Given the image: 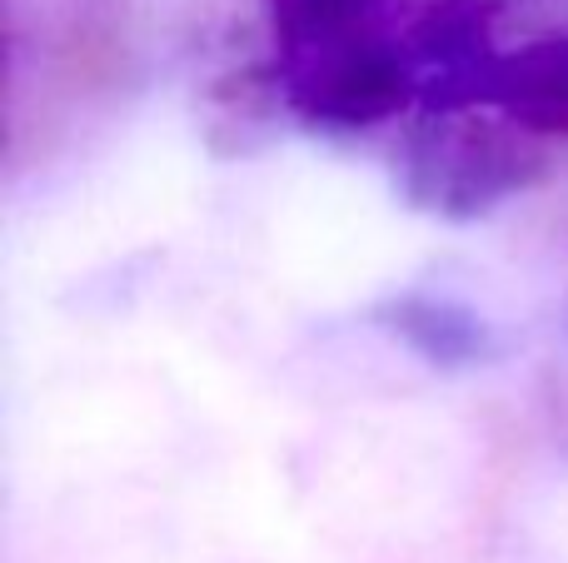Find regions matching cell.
I'll return each mask as SVG.
<instances>
[{"instance_id":"1","label":"cell","mask_w":568,"mask_h":563,"mask_svg":"<svg viewBox=\"0 0 568 563\" xmlns=\"http://www.w3.org/2000/svg\"><path fill=\"white\" fill-rule=\"evenodd\" d=\"M549 175L539 135L514 120H484L479 110L454 115H424L404 135L399 150V185L419 209L449 219H474L499 199L524 195Z\"/></svg>"},{"instance_id":"2","label":"cell","mask_w":568,"mask_h":563,"mask_svg":"<svg viewBox=\"0 0 568 563\" xmlns=\"http://www.w3.org/2000/svg\"><path fill=\"white\" fill-rule=\"evenodd\" d=\"M280 85L294 115L324 130L379 125L419 95L409 55L369 35H349L334 40V45L304 50V55H284Z\"/></svg>"},{"instance_id":"3","label":"cell","mask_w":568,"mask_h":563,"mask_svg":"<svg viewBox=\"0 0 568 563\" xmlns=\"http://www.w3.org/2000/svg\"><path fill=\"white\" fill-rule=\"evenodd\" d=\"M409 65L419 80V100L434 115L489 105V80L504 50H494L489 0H434L409 30Z\"/></svg>"},{"instance_id":"4","label":"cell","mask_w":568,"mask_h":563,"mask_svg":"<svg viewBox=\"0 0 568 563\" xmlns=\"http://www.w3.org/2000/svg\"><path fill=\"white\" fill-rule=\"evenodd\" d=\"M489 110L539 140L568 135V40H529L499 55L489 80Z\"/></svg>"},{"instance_id":"5","label":"cell","mask_w":568,"mask_h":563,"mask_svg":"<svg viewBox=\"0 0 568 563\" xmlns=\"http://www.w3.org/2000/svg\"><path fill=\"white\" fill-rule=\"evenodd\" d=\"M384 329L399 339L404 349L424 359L434 369H469L494 359V335L474 309L454 305V299L434 295H394L374 309Z\"/></svg>"},{"instance_id":"6","label":"cell","mask_w":568,"mask_h":563,"mask_svg":"<svg viewBox=\"0 0 568 563\" xmlns=\"http://www.w3.org/2000/svg\"><path fill=\"white\" fill-rule=\"evenodd\" d=\"M374 6L379 0H270V30L284 55H304L359 35Z\"/></svg>"}]
</instances>
